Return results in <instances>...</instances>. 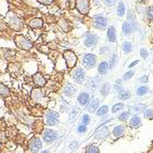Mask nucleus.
Segmentation results:
<instances>
[{"mask_svg": "<svg viewBox=\"0 0 153 153\" xmlns=\"http://www.w3.org/2000/svg\"><path fill=\"white\" fill-rule=\"evenodd\" d=\"M121 48H122V51L125 54H131L133 51V44L130 41H124L122 43V45H121Z\"/></svg>", "mask_w": 153, "mask_h": 153, "instance_id": "28", "label": "nucleus"}, {"mask_svg": "<svg viewBox=\"0 0 153 153\" xmlns=\"http://www.w3.org/2000/svg\"><path fill=\"white\" fill-rule=\"evenodd\" d=\"M125 108V104L122 102L120 103H116L115 105H112L111 107V114H118V112L122 111L123 109Z\"/></svg>", "mask_w": 153, "mask_h": 153, "instance_id": "31", "label": "nucleus"}, {"mask_svg": "<svg viewBox=\"0 0 153 153\" xmlns=\"http://www.w3.org/2000/svg\"><path fill=\"white\" fill-rule=\"evenodd\" d=\"M140 56L143 57V59H147V58H148V56H149L148 51H147L146 48H141L140 49Z\"/></svg>", "mask_w": 153, "mask_h": 153, "instance_id": "46", "label": "nucleus"}, {"mask_svg": "<svg viewBox=\"0 0 153 153\" xmlns=\"http://www.w3.org/2000/svg\"><path fill=\"white\" fill-rule=\"evenodd\" d=\"M77 91H78V89H77V87H75V85L68 84L63 89V95L68 99H72L77 93Z\"/></svg>", "mask_w": 153, "mask_h": 153, "instance_id": "16", "label": "nucleus"}, {"mask_svg": "<svg viewBox=\"0 0 153 153\" xmlns=\"http://www.w3.org/2000/svg\"><path fill=\"white\" fill-rule=\"evenodd\" d=\"M117 97L119 100H121V101H126V100H130L131 97H132V94H131V91L128 89H123L121 90L119 93H117Z\"/></svg>", "mask_w": 153, "mask_h": 153, "instance_id": "26", "label": "nucleus"}, {"mask_svg": "<svg viewBox=\"0 0 153 153\" xmlns=\"http://www.w3.org/2000/svg\"><path fill=\"white\" fill-rule=\"evenodd\" d=\"M109 136V128L105 125V126H99L94 133V138L97 140H104Z\"/></svg>", "mask_w": 153, "mask_h": 153, "instance_id": "13", "label": "nucleus"}, {"mask_svg": "<svg viewBox=\"0 0 153 153\" xmlns=\"http://www.w3.org/2000/svg\"><path fill=\"white\" fill-rule=\"evenodd\" d=\"M108 70H109V65L106 61H103L97 65V73L101 76H105V75L108 73Z\"/></svg>", "mask_w": 153, "mask_h": 153, "instance_id": "23", "label": "nucleus"}, {"mask_svg": "<svg viewBox=\"0 0 153 153\" xmlns=\"http://www.w3.org/2000/svg\"><path fill=\"white\" fill-rule=\"evenodd\" d=\"M108 51H109V47H107V46H104V47H102V48L100 49V54L104 55V54H106V53H108Z\"/></svg>", "mask_w": 153, "mask_h": 153, "instance_id": "48", "label": "nucleus"}, {"mask_svg": "<svg viewBox=\"0 0 153 153\" xmlns=\"http://www.w3.org/2000/svg\"><path fill=\"white\" fill-rule=\"evenodd\" d=\"M143 118L147 120H153V108H147L143 111Z\"/></svg>", "mask_w": 153, "mask_h": 153, "instance_id": "40", "label": "nucleus"}, {"mask_svg": "<svg viewBox=\"0 0 153 153\" xmlns=\"http://www.w3.org/2000/svg\"><path fill=\"white\" fill-rule=\"evenodd\" d=\"M107 39L110 43H115L117 41V31H116L115 27L110 26L107 29Z\"/></svg>", "mask_w": 153, "mask_h": 153, "instance_id": "24", "label": "nucleus"}, {"mask_svg": "<svg viewBox=\"0 0 153 153\" xmlns=\"http://www.w3.org/2000/svg\"><path fill=\"white\" fill-rule=\"evenodd\" d=\"M66 111H70V108H69V104L64 101H62L60 106H59V112H66Z\"/></svg>", "mask_w": 153, "mask_h": 153, "instance_id": "43", "label": "nucleus"}, {"mask_svg": "<svg viewBox=\"0 0 153 153\" xmlns=\"http://www.w3.org/2000/svg\"><path fill=\"white\" fill-rule=\"evenodd\" d=\"M80 114V108L78 106H72L70 108V118H69V121L73 122V121L76 120V118L78 117V115Z\"/></svg>", "mask_w": 153, "mask_h": 153, "instance_id": "25", "label": "nucleus"}, {"mask_svg": "<svg viewBox=\"0 0 153 153\" xmlns=\"http://www.w3.org/2000/svg\"><path fill=\"white\" fill-rule=\"evenodd\" d=\"M138 2H146V1H147V0H137Z\"/></svg>", "mask_w": 153, "mask_h": 153, "instance_id": "53", "label": "nucleus"}, {"mask_svg": "<svg viewBox=\"0 0 153 153\" xmlns=\"http://www.w3.org/2000/svg\"><path fill=\"white\" fill-rule=\"evenodd\" d=\"M63 58L65 60V63L68 69H73L77 63V56L75 55V53H73L72 51L68 49L63 53Z\"/></svg>", "mask_w": 153, "mask_h": 153, "instance_id": "10", "label": "nucleus"}, {"mask_svg": "<svg viewBox=\"0 0 153 153\" xmlns=\"http://www.w3.org/2000/svg\"><path fill=\"white\" fill-rule=\"evenodd\" d=\"M78 147H79L78 140H76V139H73V140L70 141V143H69V150L76 151L77 149H78Z\"/></svg>", "mask_w": 153, "mask_h": 153, "instance_id": "42", "label": "nucleus"}, {"mask_svg": "<svg viewBox=\"0 0 153 153\" xmlns=\"http://www.w3.org/2000/svg\"><path fill=\"white\" fill-rule=\"evenodd\" d=\"M76 9L79 11L80 14L87 15L89 13V0H76Z\"/></svg>", "mask_w": 153, "mask_h": 153, "instance_id": "14", "label": "nucleus"}, {"mask_svg": "<svg viewBox=\"0 0 153 153\" xmlns=\"http://www.w3.org/2000/svg\"><path fill=\"white\" fill-rule=\"evenodd\" d=\"M116 3V0H104V4L106 7H112Z\"/></svg>", "mask_w": 153, "mask_h": 153, "instance_id": "47", "label": "nucleus"}, {"mask_svg": "<svg viewBox=\"0 0 153 153\" xmlns=\"http://www.w3.org/2000/svg\"><path fill=\"white\" fill-rule=\"evenodd\" d=\"M9 95H10L9 88L3 84H0V97H9Z\"/></svg>", "mask_w": 153, "mask_h": 153, "instance_id": "38", "label": "nucleus"}, {"mask_svg": "<svg viewBox=\"0 0 153 153\" xmlns=\"http://www.w3.org/2000/svg\"><path fill=\"white\" fill-rule=\"evenodd\" d=\"M138 60H136V61H134V62H132V63L130 64V65H128V68H130V69H132V68H134V66L136 65V64H138Z\"/></svg>", "mask_w": 153, "mask_h": 153, "instance_id": "51", "label": "nucleus"}, {"mask_svg": "<svg viewBox=\"0 0 153 153\" xmlns=\"http://www.w3.org/2000/svg\"><path fill=\"white\" fill-rule=\"evenodd\" d=\"M149 93V88L148 86H140V87H138L136 89V95L137 97H143V95L148 94Z\"/></svg>", "mask_w": 153, "mask_h": 153, "instance_id": "33", "label": "nucleus"}, {"mask_svg": "<svg viewBox=\"0 0 153 153\" xmlns=\"http://www.w3.org/2000/svg\"><path fill=\"white\" fill-rule=\"evenodd\" d=\"M76 132L78 133L79 135H82V134H86L88 132V126L84 124H78L76 126Z\"/></svg>", "mask_w": 153, "mask_h": 153, "instance_id": "41", "label": "nucleus"}, {"mask_svg": "<svg viewBox=\"0 0 153 153\" xmlns=\"http://www.w3.org/2000/svg\"><path fill=\"white\" fill-rule=\"evenodd\" d=\"M14 42H15L18 48L24 49V51H30L33 46L32 42L27 38H25L24 36H16L15 39H14Z\"/></svg>", "mask_w": 153, "mask_h": 153, "instance_id": "6", "label": "nucleus"}, {"mask_svg": "<svg viewBox=\"0 0 153 153\" xmlns=\"http://www.w3.org/2000/svg\"><path fill=\"white\" fill-rule=\"evenodd\" d=\"M0 153H2V152H1V148H0Z\"/></svg>", "mask_w": 153, "mask_h": 153, "instance_id": "54", "label": "nucleus"}, {"mask_svg": "<svg viewBox=\"0 0 153 153\" xmlns=\"http://www.w3.org/2000/svg\"><path fill=\"white\" fill-rule=\"evenodd\" d=\"M128 112L133 116H138L139 114H143L148 105L143 104V103H132V104H128Z\"/></svg>", "mask_w": 153, "mask_h": 153, "instance_id": "7", "label": "nucleus"}, {"mask_svg": "<svg viewBox=\"0 0 153 153\" xmlns=\"http://www.w3.org/2000/svg\"><path fill=\"white\" fill-rule=\"evenodd\" d=\"M110 89H111V86H110L109 82H104V84L101 86V88L99 89V93L101 94V97H106L107 95H109Z\"/></svg>", "mask_w": 153, "mask_h": 153, "instance_id": "22", "label": "nucleus"}, {"mask_svg": "<svg viewBox=\"0 0 153 153\" xmlns=\"http://www.w3.org/2000/svg\"><path fill=\"white\" fill-rule=\"evenodd\" d=\"M134 29H135V24H134V22H124L122 25V33L124 34V36H130L131 33L134 31Z\"/></svg>", "mask_w": 153, "mask_h": 153, "instance_id": "20", "label": "nucleus"}, {"mask_svg": "<svg viewBox=\"0 0 153 153\" xmlns=\"http://www.w3.org/2000/svg\"><path fill=\"white\" fill-rule=\"evenodd\" d=\"M103 84H104V78H103V76H101V75H95L94 77H91V78H89L87 82H86L85 88L87 90H89L90 93H91V92L100 89Z\"/></svg>", "mask_w": 153, "mask_h": 153, "instance_id": "2", "label": "nucleus"}, {"mask_svg": "<svg viewBox=\"0 0 153 153\" xmlns=\"http://www.w3.org/2000/svg\"><path fill=\"white\" fill-rule=\"evenodd\" d=\"M82 63L84 65V68L86 69H92L94 68L97 63V57L93 54H86L82 56Z\"/></svg>", "mask_w": 153, "mask_h": 153, "instance_id": "8", "label": "nucleus"}, {"mask_svg": "<svg viewBox=\"0 0 153 153\" xmlns=\"http://www.w3.org/2000/svg\"><path fill=\"white\" fill-rule=\"evenodd\" d=\"M100 107H101V101H100V99H92V101L89 103V105L87 106L86 109H87L88 114L91 115V114H95Z\"/></svg>", "mask_w": 153, "mask_h": 153, "instance_id": "17", "label": "nucleus"}, {"mask_svg": "<svg viewBox=\"0 0 153 153\" xmlns=\"http://www.w3.org/2000/svg\"><path fill=\"white\" fill-rule=\"evenodd\" d=\"M124 89V82H123L122 78L121 79H116L115 84H114V90H115L117 93L121 91V90Z\"/></svg>", "mask_w": 153, "mask_h": 153, "instance_id": "32", "label": "nucleus"}, {"mask_svg": "<svg viewBox=\"0 0 153 153\" xmlns=\"http://www.w3.org/2000/svg\"><path fill=\"white\" fill-rule=\"evenodd\" d=\"M131 114L128 111H122L120 114V115L118 116L117 117V119H118V121H120V122H128V120L131 119Z\"/></svg>", "mask_w": 153, "mask_h": 153, "instance_id": "30", "label": "nucleus"}, {"mask_svg": "<svg viewBox=\"0 0 153 153\" xmlns=\"http://www.w3.org/2000/svg\"><path fill=\"white\" fill-rule=\"evenodd\" d=\"M149 82V76L148 75H145V76H141L138 78V84H141V86H145L147 82Z\"/></svg>", "mask_w": 153, "mask_h": 153, "instance_id": "44", "label": "nucleus"}, {"mask_svg": "<svg viewBox=\"0 0 153 153\" xmlns=\"http://www.w3.org/2000/svg\"><path fill=\"white\" fill-rule=\"evenodd\" d=\"M33 84L36 88H43L46 85V79L41 73H36V74L32 76Z\"/></svg>", "mask_w": 153, "mask_h": 153, "instance_id": "18", "label": "nucleus"}, {"mask_svg": "<svg viewBox=\"0 0 153 153\" xmlns=\"http://www.w3.org/2000/svg\"><path fill=\"white\" fill-rule=\"evenodd\" d=\"M93 26L99 30H104L107 27V19L103 14H97L93 16Z\"/></svg>", "mask_w": 153, "mask_h": 153, "instance_id": "11", "label": "nucleus"}, {"mask_svg": "<svg viewBox=\"0 0 153 153\" xmlns=\"http://www.w3.org/2000/svg\"><path fill=\"white\" fill-rule=\"evenodd\" d=\"M59 138V133L57 131L53 130V128H45L42 132V139L46 145H51L55 141L58 140Z\"/></svg>", "mask_w": 153, "mask_h": 153, "instance_id": "3", "label": "nucleus"}, {"mask_svg": "<svg viewBox=\"0 0 153 153\" xmlns=\"http://www.w3.org/2000/svg\"><path fill=\"white\" fill-rule=\"evenodd\" d=\"M71 78L78 85L84 84L86 82V78H87V74H86V71L84 70V68H82V66L75 68L71 72Z\"/></svg>", "mask_w": 153, "mask_h": 153, "instance_id": "4", "label": "nucleus"}, {"mask_svg": "<svg viewBox=\"0 0 153 153\" xmlns=\"http://www.w3.org/2000/svg\"><path fill=\"white\" fill-rule=\"evenodd\" d=\"M134 74H135V70H130V71H128L126 73H124V74H123L122 80H123V82H128V80H130V79L134 76Z\"/></svg>", "mask_w": 153, "mask_h": 153, "instance_id": "39", "label": "nucleus"}, {"mask_svg": "<svg viewBox=\"0 0 153 153\" xmlns=\"http://www.w3.org/2000/svg\"><path fill=\"white\" fill-rule=\"evenodd\" d=\"M42 26H43V21L41 18H33L29 23V27L32 29H39L41 28Z\"/></svg>", "mask_w": 153, "mask_h": 153, "instance_id": "27", "label": "nucleus"}, {"mask_svg": "<svg viewBox=\"0 0 153 153\" xmlns=\"http://www.w3.org/2000/svg\"><path fill=\"white\" fill-rule=\"evenodd\" d=\"M117 14L119 17H123V15L125 14V5L124 3L121 1V2H119V4H118V8H117Z\"/></svg>", "mask_w": 153, "mask_h": 153, "instance_id": "37", "label": "nucleus"}, {"mask_svg": "<svg viewBox=\"0 0 153 153\" xmlns=\"http://www.w3.org/2000/svg\"><path fill=\"white\" fill-rule=\"evenodd\" d=\"M60 112L56 111L54 109H46L44 114V124L46 126H56L59 123Z\"/></svg>", "mask_w": 153, "mask_h": 153, "instance_id": "1", "label": "nucleus"}, {"mask_svg": "<svg viewBox=\"0 0 153 153\" xmlns=\"http://www.w3.org/2000/svg\"><path fill=\"white\" fill-rule=\"evenodd\" d=\"M92 101V95L90 92L82 91L77 95V103L82 108H87L89 103Z\"/></svg>", "mask_w": 153, "mask_h": 153, "instance_id": "9", "label": "nucleus"}, {"mask_svg": "<svg viewBox=\"0 0 153 153\" xmlns=\"http://www.w3.org/2000/svg\"><path fill=\"white\" fill-rule=\"evenodd\" d=\"M43 148V141L39 136H33L28 141V150L31 153H39Z\"/></svg>", "mask_w": 153, "mask_h": 153, "instance_id": "5", "label": "nucleus"}, {"mask_svg": "<svg viewBox=\"0 0 153 153\" xmlns=\"http://www.w3.org/2000/svg\"><path fill=\"white\" fill-rule=\"evenodd\" d=\"M40 153H51V151H49V150H43V151H41Z\"/></svg>", "mask_w": 153, "mask_h": 153, "instance_id": "52", "label": "nucleus"}, {"mask_svg": "<svg viewBox=\"0 0 153 153\" xmlns=\"http://www.w3.org/2000/svg\"><path fill=\"white\" fill-rule=\"evenodd\" d=\"M39 2H41L42 4L47 5V4H51L53 2V0H39Z\"/></svg>", "mask_w": 153, "mask_h": 153, "instance_id": "49", "label": "nucleus"}, {"mask_svg": "<svg viewBox=\"0 0 153 153\" xmlns=\"http://www.w3.org/2000/svg\"><path fill=\"white\" fill-rule=\"evenodd\" d=\"M108 110H109V107H108L107 105H102V106L97 109V111L95 112V115H97V117H103V116L107 115Z\"/></svg>", "mask_w": 153, "mask_h": 153, "instance_id": "34", "label": "nucleus"}, {"mask_svg": "<svg viewBox=\"0 0 153 153\" xmlns=\"http://www.w3.org/2000/svg\"><path fill=\"white\" fill-rule=\"evenodd\" d=\"M84 43L87 47H94L99 43V36L93 32H87L84 36Z\"/></svg>", "mask_w": 153, "mask_h": 153, "instance_id": "12", "label": "nucleus"}, {"mask_svg": "<svg viewBox=\"0 0 153 153\" xmlns=\"http://www.w3.org/2000/svg\"><path fill=\"white\" fill-rule=\"evenodd\" d=\"M125 131H126V126L123 124H118L115 128H112L111 135L115 139H120L125 135Z\"/></svg>", "mask_w": 153, "mask_h": 153, "instance_id": "15", "label": "nucleus"}, {"mask_svg": "<svg viewBox=\"0 0 153 153\" xmlns=\"http://www.w3.org/2000/svg\"><path fill=\"white\" fill-rule=\"evenodd\" d=\"M147 16H148L149 21H153V5H151L150 8L147 11Z\"/></svg>", "mask_w": 153, "mask_h": 153, "instance_id": "45", "label": "nucleus"}, {"mask_svg": "<svg viewBox=\"0 0 153 153\" xmlns=\"http://www.w3.org/2000/svg\"><path fill=\"white\" fill-rule=\"evenodd\" d=\"M31 97H32V100H34L36 102H40L44 97V91H42L41 88L33 89L32 91H31Z\"/></svg>", "mask_w": 153, "mask_h": 153, "instance_id": "21", "label": "nucleus"}, {"mask_svg": "<svg viewBox=\"0 0 153 153\" xmlns=\"http://www.w3.org/2000/svg\"><path fill=\"white\" fill-rule=\"evenodd\" d=\"M85 153H101L100 148L95 145H88L85 149Z\"/></svg>", "mask_w": 153, "mask_h": 153, "instance_id": "36", "label": "nucleus"}, {"mask_svg": "<svg viewBox=\"0 0 153 153\" xmlns=\"http://www.w3.org/2000/svg\"><path fill=\"white\" fill-rule=\"evenodd\" d=\"M128 126L130 128H139L141 126V118L139 116H132L128 120Z\"/></svg>", "mask_w": 153, "mask_h": 153, "instance_id": "19", "label": "nucleus"}, {"mask_svg": "<svg viewBox=\"0 0 153 153\" xmlns=\"http://www.w3.org/2000/svg\"><path fill=\"white\" fill-rule=\"evenodd\" d=\"M118 61H119V57H118L117 54H114L111 57H110V60H109V70H114L116 68V65L118 64Z\"/></svg>", "mask_w": 153, "mask_h": 153, "instance_id": "35", "label": "nucleus"}, {"mask_svg": "<svg viewBox=\"0 0 153 153\" xmlns=\"http://www.w3.org/2000/svg\"><path fill=\"white\" fill-rule=\"evenodd\" d=\"M146 153H153V141H152V143L150 145V147H149L148 151H147Z\"/></svg>", "mask_w": 153, "mask_h": 153, "instance_id": "50", "label": "nucleus"}, {"mask_svg": "<svg viewBox=\"0 0 153 153\" xmlns=\"http://www.w3.org/2000/svg\"><path fill=\"white\" fill-rule=\"evenodd\" d=\"M91 116L89 114H82L80 116V119H79V124H84V125H89L91 123Z\"/></svg>", "mask_w": 153, "mask_h": 153, "instance_id": "29", "label": "nucleus"}]
</instances>
